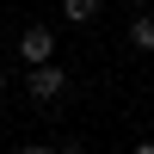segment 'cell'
<instances>
[{
  "mask_svg": "<svg viewBox=\"0 0 154 154\" xmlns=\"http://www.w3.org/2000/svg\"><path fill=\"white\" fill-rule=\"evenodd\" d=\"M0 86H6V68H0Z\"/></svg>",
  "mask_w": 154,
  "mask_h": 154,
  "instance_id": "7",
  "label": "cell"
},
{
  "mask_svg": "<svg viewBox=\"0 0 154 154\" xmlns=\"http://www.w3.org/2000/svg\"><path fill=\"white\" fill-rule=\"evenodd\" d=\"M19 56H25V74H31V68H49V56H56V37H49L43 25H31V31L19 37Z\"/></svg>",
  "mask_w": 154,
  "mask_h": 154,
  "instance_id": "1",
  "label": "cell"
},
{
  "mask_svg": "<svg viewBox=\"0 0 154 154\" xmlns=\"http://www.w3.org/2000/svg\"><path fill=\"white\" fill-rule=\"evenodd\" d=\"M130 154H154V142H136V148H130Z\"/></svg>",
  "mask_w": 154,
  "mask_h": 154,
  "instance_id": "5",
  "label": "cell"
},
{
  "mask_svg": "<svg viewBox=\"0 0 154 154\" xmlns=\"http://www.w3.org/2000/svg\"><path fill=\"white\" fill-rule=\"evenodd\" d=\"M19 154H56V148H19Z\"/></svg>",
  "mask_w": 154,
  "mask_h": 154,
  "instance_id": "6",
  "label": "cell"
},
{
  "mask_svg": "<svg viewBox=\"0 0 154 154\" xmlns=\"http://www.w3.org/2000/svg\"><path fill=\"white\" fill-rule=\"evenodd\" d=\"M130 49H154V12H136L130 19Z\"/></svg>",
  "mask_w": 154,
  "mask_h": 154,
  "instance_id": "3",
  "label": "cell"
},
{
  "mask_svg": "<svg viewBox=\"0 0 154 154\" xmlns=\"http://www.w3.org/2000/svg\"><path fill=\"white\" fill-rule=\"evenodd\" d=\"M62 86H68V74H62L56 62H49V68H31V74H25V99H37V105H49Z\"/></svg>",
  "mask_w": 154,
  "mask_h": 154,
  "instance_id": "2",
  "label": "cell"
},
{
  "mask_svg": "<svg viewBox=\"0 0 154 154\" xmlns=\"http://www.w3.org/2000/svg\"><path fill=\"white\" fill-rule=\"evenodd\" d=\"M62 19L68 25H93L99 19V0H62Z\"/></svg>",
  "mask_w": 154,
  "mask_h": 154,
  "instance_id": "4",
  "label": "cell"
}]
</instances>
